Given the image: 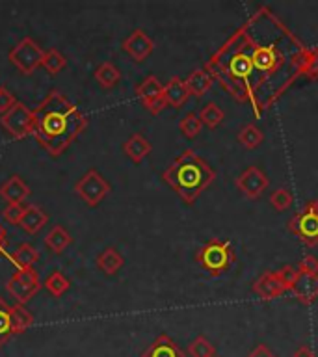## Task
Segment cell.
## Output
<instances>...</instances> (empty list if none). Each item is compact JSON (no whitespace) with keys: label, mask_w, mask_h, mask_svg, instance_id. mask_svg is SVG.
I'll return each instance as SVG.
<instances>
[{"label":"cell","mask_w":318,"mask_h":357,"mask_svg":"<svg viewBox=\"0 0 318 357\" xmlns=\"http://www.w3.org/2000/svg\"><path fill=\"white\" fill-rule=\"evenodd\" d=\"M11 261L15 262L17 266H19V270H22V268H33V264L39 261V251L36 250L32 244L22 242V244H19V248L13 251Z\"/></svg>","instance_id":"25"},{"label":"cell","mask_w":318,"mask_h":357,"mask_svg":"<svg viewBox=\"0 0 318 357\" xmlns=\"http://www.w3.org/2000/svg\"><path fill=\"white\" fill-rule=\"evenodd\" d=\"M188 356L190 357H216V346L212 344L205 335H199V337H195V339L188 344Z\"/></svg>","instance_id":"31"},{"label":"cell","mask_w":318,"mask_h":357,"mask_svg":"<svg viewBox=\"0 0 318 357\" xmlns=\"http://www.w3.org/2000/svg\"><path fill=\"white\" fill-rule=\"evenodd\" d=\"M292 201H294V197H292V194H290L289 188L273 190L272 195H270V205H272L273 208L279 212H283V211H287V208H290V206H292Z\"/></svg>","instance_id":"34"},{"label":"cell","mask_w":318,"mask_h":357,"mask_svg":"<svg viewBox=\"0 0 318 357\" xmlns=\"http://www.w3.org/2000/svg\"><path fill=\"white\" fill-rule=\"evenodd\" d=\"M11 305L6 303L4 298H0V348L6 346V342L13 337L11 333Z\"/></svg>","instance_id":"33"},{"label":"cell","mask_w":318,"mask_h":357,"mask_svg":"<svg viewBox=\"0 0 318 357\" xmlns=\"http://www.w3.org/2000/svg\"><path fill=\"white\" fill-rule=\"evenodd\" d=\"M45 50L39 47V43L32 38H22L19 43L10 50L8 60L11 61V66L15 67L17 71L22 75H33L38 71L41 63H43Z\"/></svg>","instance_id":"4"},{"label":"cell","mask_w":318,"mask_h":357,"mask_svg":"<svg viewBox=\"0 0 318 357\" xmlns=\"http://www.w3.org/2000/svg\"><path fill=\"white\" fill-rule=\"evenodd\" d=\"M49 223V214L39 205H28L19 227L28 234H38Z\"/></svg>","instance_id":"16"},{"label":"cell","mask_w":318,"mask_h":357,"mask_svg":"<svg viewBox=\"0 0 318 357\" xmlns=\"http://www.w3.org/2000/svg\"><path fill=\"white\" fill-rule=\"evenodd\" d=\"M41 287H43V283L39 281L38 272H36L33 268L17 270V272L10 278V281L6 283L8 294L13 296L17 300V303H21V305H26L28 301L32 300L33 296L41 290Z\"/></svg>","instance_id":"6"},{"label":"cell","mask_w":318,"mask_h":357,"mask_svg":"<svg viewBox=\"0 0 318 357\" xmlns=\"http://www.w3.org/2000/svg\"><path fill=\"white\" fill-rule=\"evenodd\" d=\"M303 75L311 80H318V50H309L303 61Z\"/></svg>","instance_id":"35"},{"label":"cell","mask_w":318,"mask_h":357,"mask_svg":"<svg viewBox=\"0 0 318 357\" xmlns=\"http://www.w3.org/2000/svg\"><path fill=\"white\" fill-rule=\"evenodd\" d=\"M290 292L303 305H312L318 300V275L312 273H298Z\"/></svg>","instance_id":"13"},{"label":"cell","mask_w":318,"mask_h":357,"mask_svg":"<svg viewBox=\"0 0 318 357\" xmlns=\"http://www.w3.org/2000/svg\"><path fill=\"white\" fill-rule=\"evenodd\" d=\"M142 357H186L179 344L175 340L169 337V335H158L155 339V342L144 351V356Z\"/></svg>","instance_id":"15"},{"label":"cell","mask_w":318,"mask_h":357,"mask_svg":"<svg viewBox=\"0 0 318 357\" xmlns=\"http://www.w3.org/2000/svg\"><path fill=\"white\" fill-rule=\"evenodd\" d=\"M201 128H203V123H201L199 116H197L195 112H188V114L181 119V123H179V130L183 132L184 138L188 139H194L195 136H199Z\"/></svg>","instance_id":"32"},{"label":"cell","mask_w":318,"mask_h":357,"mask_svg":"<svg viewBox=\"0 0 318 357\" xmlns=\"http://www.w3.org/2000/svg\"><path fill=\"white\" fill-rule=\"evenodd\" d=\"M66 66H67V58L61 54L60 50L58 49L45 50L43 63H41V67H43L45 71L49 73V75H58V73H61L63 69H66Z\"/></svg>","instance_id":"28"},{"label":"cell","mask_w":318,"mask_h":357,"mask_svg":"<svg viewBox=\"0 0 318 357\" xmlns=\"http://www.w3.org/2000/svg\"><path fill=\"white\" fill-rule=\"evenodd\" d=\"M279 275V279L283 281L285 289H287V292H289L290 289H292V284H294L296 278H298V268L292 266V264H285V266H281L279 270H275Z\"/></svg>","instance_id":"36"},{"label":"cell","mask_w":318,"mask_h":357,"mask_svg":"<svg viewBox=\"0 0 318 357\" xmlns=\"http://www.w3.org/2000/svg\"><path fill=\"white\" fill-rule=\"evenodd\" d=\"M298 272L301 273H312L318 275V259L315 255H305L298 264Z\"/></svg>","instance_id":"39"},{"label":"cell","mask_w":318,"mask_h":357,"mask_svg":"<svg viewBox=\"0 0 318 357\" xmlns=\"http://www.w3.org/2000/svg\"><path fill=\"white\" fill-rule=\"evenodd\" d=\"M121 49L125 50L134 61H145L151 54H153V50H155V41H153L142 28H138V30H134V32L123 41Z\"/></svg>","instance_id":"11"},{"label":"cell","mask_w":318,"mask_h":357,"mask_svg":"<svg viewBox=\"0 0 318 357\" xmlns=\"http://www.w3.org/2000/svg\"><path fill=\"white\" fill-rule=\"evenodd\" d=\"M268 184H270V181H268L266 173L257 166L245 167L244 172L234 178L236 190L248 199H259L266 192Z\"/></svg>","instance_id":"10"},{"label":"cell","mask_w":318,"mask_h":357,"mask_svg":"<svg viewBox=\"0 0 318 357\" xmlns=\"http://www.w3.org/2000/svg\"><path fill=\"white\" fill-rule=\"evenodd\" d=\"M188 97V88H186L184 80H181L179 77L169 78V82L164 84V99H166L167 106H172V108H181V106L186 105Z\"/></svg>","instance_id":"17"},{"label":"cell","mask_w":318,"mask_h":357,"mask_svg":"<svg viewBox=\"0 0 318 357\" xmlns=\"http://www.w3.org/2000/svg\"><path fill=\"white\" fill-rule=\"evenodd\" d=\"M251 61L255 69L261 71H272L278 66V50L273 47H257L251 54Z\"/></svg>","instance_id":"24"},{"label":"cell","mask_w":318,"mask_h":357,"mask_svg":"<svg viewBox=\"0 0 318 357\" xmlns=\"http://www.w3.org/2000/svg\"><path fill=\"white\" fill-rule=\"evenodd\" d=\"M153 151V145H151L149 139H145L142 134H132L130 138L123 144V153L134 162V164H139L144 162L149 153Z\"/></svg>","instance_id":"18"},{"label":"cell","mask_w":318,"mask_h":357,"mask_svg":"<svg viewBox=\"0 0 318 357\" xmlns=\"http://www.w3.org/2000/svg\"><path fill=\"white\" fill-rule=\"evenodd\" d=\"M229 71H231V77L240 78V80H248L253 71V61H251V56L245 54H236L229 63Z\"/></svg>","instance_id":"29"},{"label":"cell","mask_w":318,"mask_h":357,"mask_svg":"<svg viewBox=\"0 0 318 357\" xmlns=\"http://www.w3.org/2000/svg\"><path fill=\"white\" fill-rule=\"evenodd\" d=\"M162 178L186 205H194L199 195L216 181V172L203 156L186 149L164 169Z\"/></svg>","instance_id":"2"},{"label":"cell","mask_w":318,"mask_h":357,"mask_svg":"<svg viewBox=\"0 0 318 357\" xmlns=\"http://www.w3.org/2000/svg\"><path fill=\"white\" fill-rule=\"evenodd\" d=\"M71 242V234H69V231H67L63 225H54V227L47 233V236H45V245H47L52 253H58V255L63 253V251L69 248Z\"/></svg>","instance_id":"20"},{"label":"cell","mask_w":318,"mask_h":357,"mask_svg":"<svg viewBox=\"0 0 318 357\" xmlns=\"http://www.w3.org/2000/svg\"><path fill=\"white\" fill-rule=\"evenodd\" d=\"M24 211H26V206L24 205H8L2 211V218H4L8 223H13V225H19L24 216Z\"/></svg>","instance_id":"37"},{"label":"cell","mask_w":318,"mask_h":357,"mask_svg":"<svg viewBox=\"0 0 318 357\" xmlns=\"http://www.w3.org/2000/svg\"><path fill=\"white\" fill-rule=\"evenodd\" d=\"M10 314H11V333L13 335L24 333V331H28V329L33 326V314L28 311L26 307L21 305V303L11 305Z\"/></svg>","instance_id":"22"},{"label":"cell","mask_w":318,"mask_h":357,"mask_svg":"<svg viewBox=\"0 0 318 357\" xmlns=\"http://www.w3.org/2000/svg\"><path fill=\"white\" fill-rule=\"evenodd\" d=\"M0 127L10 134L13 139H22L26 136H33L36 130V116L32 108H28L24 102L17 100V105L4 116H0Z\"/></svg>","instance_id":"5"},{"label":"cell","mask_w":318,"mask_h":357,"mask_svg":"<svg viewBox=\"0 0 318 357\" xmlns=\"http://www.w3.org/2000/svg\"><path fill=\"white\" fill-rule=\"evenodd\" d=\"M33 138L50 156L63 155L88 127V117L58 89H52L43 102L33 108Z\"/></svg>","instance_id":"1"},{"label":"cell","mask_w":318,"mask_h":357,"mask_svg":"<svg viewBox=\"0 0 318 357\" xmlns=\"http://www.w3.org/2000/svg\"><path fill=\"white\" fill-rule=\"evenodd\" d=\"M287 229L307 248L318 245V214L307 211L305 206L296 212L292 220L287 223Z\"/></svg>","instance_id":"8"},{"label":"cell","mask_w":318,"mask_h":357,"mask_svg":"<svg viewBox=\"0 0 318 357\" xmlns=\"http://www.w3.org/2000/svg\"><path fill=\"white\" fill-rule=\"evenodd\" d=\"M305 208H307V211L315 212V214H318V199L307 201V203H305Z\"/></svg>","instance_id":"43"},{"label":"cell","mask_w":318,"mask_h":357,"mask_svg":"<svg viewBox=\"0 0 318 357\" xmlns=\"http://www.w3.org/2000/svg\"><path fill=\"white\" fill-rule=\"evenodd\" d=\"M30 194L32 190L19 175H11L8 181L0 184V195L2 199L8 201V205H22Z\"/></svg>","instance_id":"14"},{"label":"cell","mask_w":318,"mask_h":357,"mask_svg":"<svg viewBox=\"0 0 318 357\" xmlns=\"http://www.w3.org/2000/svg\"><path fill=\"white\" fill-rule=\"evenodd\" d=\"M223 117H225V114H223V110L216 105V102H209V105L203 106V110L199 112L201 123H203L205 127L211 128V130H214V128L222 125Z\"/></svg>","instance_id":"30"},{"label":"cell","mask_w":318,"mask_h":357,"mask_svg":"<svg viewBox=\"0 0 318 357\" xmlns=\"http://www.w3.org/2000/svg\"><path fill=\"white\" fill-rule=\"evenodd\" d=\"M6 245H8V238H6V231L4 227L0 225V255L6 253Z\"/></svg>","instance_id":"42"},{"label":"cell","mask_w":318,"mask_h":357,"mask_svg":"<svg viewBox=\"0 0 318 357\" xmlns=\"http://www.w3.org/2000/svg\"><path fill=\"white\" fill-rule=\"evenodd\" d=\"M136 97L142 100L145 110H149L153 116H158L166 108V99H164V84L155 77L149 75L136 86Z\"/></svg>","instance_id":"9"},{"label":"cell","mask_w":318,"mask_h":357,"mask_svg":"<svg viewBox=\"0 0 318 357\" xmlns=\"http://www.w3.org/2000/svg\"><path fill=\"white\" fill-rule=\"evenodd\" d=\"M95 80L103 89H112L116 88L119 80H121V71L117 69L112 61H103L93 73Z\"/></svg>","instance_id":"21"},{"label":"cell","mask_w":318,"mask_h":357,"mask_svg":"<svg viewBox=\"0 0 318 357\" xmlns=\"http://www.w3.org/2000/svg\"><path fill=\"white\" fill-rule=\"evenodd\" d=\"M123 264H125V259H123L121 253H119L116 248H112V245L110 248H106V250H103V253H99V257H97V268H99L103 273H106V275H116V273L123 268Z\"/></svg>","instance_id":"19"},{"label":"cell","mask_w":318,"mask_h":357,"mask_svg":"<svg viewBox=\"0 0 318 357\" xmlns=\"http://www.w3.org/2000/svg\"><path fill=\"white\" fill-rule=\"evenodd\" d=\"M245 357H278V356H275V354H273L266 344H259L255 346V348H253V350H251Z\"/></svg>","instance_id":"40"},{"label":"cell","mask_w":318,"mask_h":357,"mask_svg":"<svg viewBox=\"0 0 318 357\" xmlns=\"http://www.w3.org/2000/svg\"><path fill=\"white\" fill-rule=\"evenodd\" d=\"M264 142V132H262L261 128L250 123V125H245V127L240 128L238 132V144L244 147V149H257L259 145Z\"/></svg>","instance_id":"26"},{"label":"cell","mask_w":318,"mask_h":357,"mask_svg":"<svg viewBox=\"0 0 318 357\" xmlns=\"http://www.w3.org/2000/svg\"><path fill=\"white\" fill-rule=\"evenodd\" d=\"M43 287L50 292V296H54V298H61V296L66 294L69 287H71V281L60 272V270H56L49 275V278L45 279Z\"/></svg>","instance_id":"27"},{"label":"cell","mask_w":318,"mask_h":357,"mask_svg":"<svg viewBox=\"0 0 318 357\" xmlns=\"http://www.w3.org/2000/svg\"><path fill=\"white\" fill-rule=\"evenodd\" d=\"M186 84V88H188L190 95H194V97H203V95L211 89L212 86V77L205 69H195L188 75V78L184 80Z\"/></svg>","instance_id":"23"},{"label":"cell","mask_w":318,"mask_h":357,"mask_svg":"<svg viewBox=\"0 0 318 357\" xmlns=\"http://www.w3.org/2000/svg\"><path fill=\"white\" fill-rule=\"evenodd\" d=\"M112 192L110 183L97 169H89L75 184V194L88 206H97Z\"/></svg>","instance_id":"7"},{"label":"cell","mask_w":318,"mask_h":357,"mask_svg":"<svg viewBox=\"0 0 318 357\" xmlns=\"http://www.w3.org/2000/svg\"><path fill=\"white\" fill-rule=\"evenodd\" d=\"M292 357H317L315 356V351H312V348L309 344H301L298 350L292 354Z\"/></svg>","instance_id":"41"},{"label":"cell","mask_w":318,"mask_h":357,"mask_svg":"<svg viewBox=\"0 0 318 357\" xmlns=\"http://www.w3.org/2000/svg\"><path fill=\"white\" fill-rule=\"evenodd\" d=\"M251 292L262 301L275 300V298H281V296L287 292L283 281L279 279L278 272H264L262 275H259V279H255V283L251 284Z\"/></svg>","instance_id":"12"},{"label":"cell","mask_w":318,"mask_h":357,"mask_svg":"<svg viewBox=\"0 0 318 357\" xmlns=\"http://www.w3.org/2000/svg\"><path fill=\"white\" fill-rule=\"evenodd\" d=\"M234 261H236V253L227 240L211 238L195 253V262L206 273H211L212 278H218L223 272H227L229 268L234 264Z\"/></svg>","instance_id":"3"},{"label":"cell","mask_w":318,"mask_h":357,"mask_svg":"<svg viewBox=\"0 0 318 357\" xmlns=\"http://www.w3.org/2000/svg\"><path fill=\"white\" fill-rule=\"evenodd\" d=\"M17 105L15 95L11 93L6 86H0V116H4L6 112H10Z\"/></svg>","instance_id":"38"}]
</instances>
